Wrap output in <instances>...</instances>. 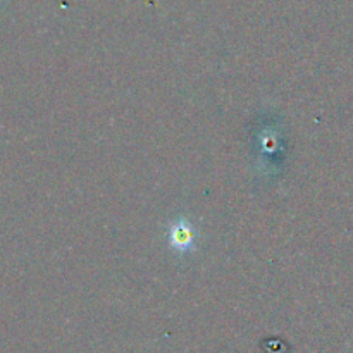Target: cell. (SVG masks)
Listing matches in <instances>:
<instances>
[{"label":"cell","instance_id":"obj_1","mask_svg":"<svg viewBox=\"0 0 353 353\" xmlns=\"http://www.w3.org/2000/svg\"><path fill=\"white\" fill-rule=\"evenodd\" d=\"M199 230L195 224L185 216H179L169 224L168 228V243L171 250L179 255H188L196 250L199 243Z\"/></svg>","mask_w":353,"mask_h":353}]
</instances>
